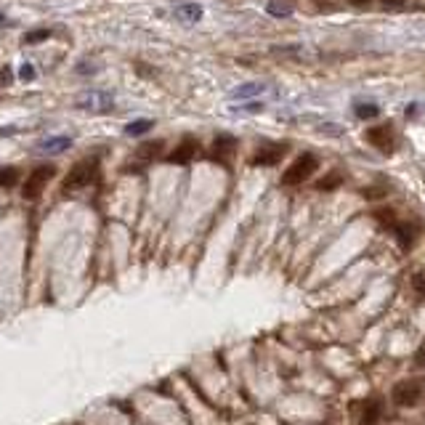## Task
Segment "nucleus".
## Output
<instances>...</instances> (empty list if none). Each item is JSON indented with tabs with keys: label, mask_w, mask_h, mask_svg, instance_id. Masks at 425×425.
I'll return each instance as SVG.
<instances>
[{
	"label": "nucleus",
	"mask_w": 425,
	"mask_h": 425,
	"mask_svg": "<svg viewBox=\"0 0 425 425\" xmlns=\"http://www.w3.org/2000/svg\"><path fill=\"white\" fill-rule=\"evenodd\" d=\"M317 168H319V160L314 157V154H301L292 165H290L287 170H285V176H282V184L285 187H298V184H303V181H308L314 173H317Z\"/></svg>",
	"instance_id": "obj_2"
},
{
	"label": "nucleus",
	"mask_w": 425,
	"mask_h": 425,
	"mask_svg": "<svg viewBox=\"0 0 425 425\" xmlns=\"http://www.w3.org/2000/svg\"><path fill=\"white\" fill-rule=\"evenodd\" d=\"M53 176H56V168H53V165H40V168H35L32 173L27 176L24 189H21L24 200H37V197L43 194V189L48 187V181H51Z\"/></svg>",
	"instance_id": "obj_3"
},
{
	"label": "nucleus",
	"mask_w": 425,
	"mask_h": 425,
	"mask_svg": "<svg viewBox=\"0 0 425 425\" xmlns=\"http://www.w3.org/2000/svg\"><path fill=\"white\" fill-rule=\"evenodd\" d=\"M162 152V141H147L144 147H138V160H154L157 154Z\"/></svg>",
	"instance_id": "obj_13"
},
{
	"label": "nucleus",
	"mask_w": 425,
	"mask_h": 425,
	"mask_svg": "<svg viewBox=\"0 0 425 425\" xmlns=\"http://www.w3.org/2000/svg\"><path fill=\"white\" fill-rule=\"evenodd\" d=\"M11 83V72H0V85Z\"/></svg>",
	"instance_id": "obj_24"
},
{
	"label": "nucleus",
	"mask_w": 425,
	"mask_h": 425,
	"mask_svg": "<svg viewBox=\"0 0 425 425\" xmlns=\"http://www.w3.org/2000/svg\"><path fill=\"white\" fill-rule=\"evenodd\" d=\"M357 409L361 412L359 417V425H375L377 423V417H380V404L377 402H364V404H357Z\"/></svg>",
	"instance_id": "obj_11"
},
{
	"label": "nucleus",
	"mask_w": 425,
	"mask_h": 425,
	"mask_svg": "<svg viewBox=\"0 0 425 425\" xmlns=\"http://www.w3.org/2000/svg\"><path fill=\"white\" fill-rule=\"evenodd\" d=\"M383 6H388V8H402L404 0H383Z\"/></svg>",
	"instance_id": "obj_23"
},
{
	"label": "nucleus",
	"mask_w": 425,
	"mask_h": 425,
	"mask_svg": "<svg viewBox=\"0 0 425 425\" xmlns=\"http://www.w3.org/2000/svg\"><path fill=\"white\" fill-rule=\"evenodd\" d=\"M197 154H200V144H197L194 138H184V141L168 154V162H173V165H187V162H191Z\"/></svg>",
	"instance_id": "obj_5"
},
{
	"label": "nucleus",
	"mask_w": 425,
	"mask_h": 425,
	"mask_svg": "<svg viewBox=\"0 0 425 425\" xmlns=\"http://www.w3.org/2000/svg\"><path fill=\"white\" fill-rule=\"evenodd\" d=\"M176 11H178V17L187 19V21H197V19L202 17V8L194 6V3H176Z\"/></svg>",
	"instance_id": "obj_12"
},
{
	"label": "nucleus",
	"mask_w": 425,
	"mask_h": 425,
	"mask_svg": "<svg viewBox=\"0 0 425 425\" xmlns=\"http://www.w3.org/2000/svg\"><path fill=\"white\" fill-rule=\"evenodd\" d=\"M393 234L399 239L402 250H412V245H415V239H417V226H415V223H396V226H393Z\"/></svg>",
	"instance_id": "obj_10"
},
{
	"label": "nucleus",
	"mask_w": 425,
	"mask_h": 425,
	"mask_svg": "<svg viewBox=\"0 0 425 425\" xmlns=\"http://www.w3.org/2000/svg\"><path fill=\"white\" fill-rule=\"evenodd\" d=\"M46 37H51L48 30H37V32H30L24 37V43H37V40H46Z\"/></svg>",
	"instance_id": "obj_19"
},
{
	"label": "nucleus",
	"mask_w": 425,
	"mask_h": 425,
	"mask_svg": "<svg viewBox=\"0 0 425 425\" xmlns=\"http://www.w3.org/2000/svg\"><path fill=\"white\" fill-rule=\"evenodd\" d=\"M348 3H354V6H367L370 0H348Z\"/></svg>",
	"instance_id": "obj_25"
},
{
	"label": "nucleus",
	"mask_w": 425,
	"mask_h": 425,
	"mask_svg": "<svg viewBox=\"0 0 425 425\" xmlns=\"http://www.w3.org/2000/svg\"><path fill=\"white\" fill-rule=\"evenodd\" d=\"M377 104H357V115L361 120H372V117H377Z\"/></svg>",
	"instance_id": "obj_18"
},
{
	"label": "nucleus",
	"mask_w": 425,
	"mask_h": 425,
	"mask_svg": "<svg viewBox=\"0 0 425 425\" xmlns=\"http://www.w3.org/2000/svg\"><path fill=\"white\" fill-rule=\"evenodd\" d=\"M415 361H417V367H425V343L420 346V351H417V359H415Z\"/></svg>",
	"instance_id": "obj_22"
},
{
	"label": "nucleus",
	"mask_w": 425,
	"mask_h": 425,
	"mask_svg": "<svg viewBox=\"0 0 425 425\" xmlns=\"http://www.w3.org/2000/svg\"><path fill=\"white\" fill-rule=\"evenodd\" d=\"M269 11L274 17H287L290 14V8H282V3H269Z\"/></svg>",
	"instance_id": "obj_21"
},
{
	"label": "nucleus",
	"mask_w": 425,
	"mask_h": 425,
	"mask_svg": "<svg viewBox=\"0 0 425 425\" xmlns=\"http://www.w3.org/2000/svg\"><path fill=\"white\" fill-rule=\"evenodd\" d=\"M367 141L372 144L375 149H380L383 154H391L393 152V133H391V128L388 125H380V128H370L367 131Z\"/></svg>",
	"instance_id": "obj_6"
},
{
	"label": "nucleus",
	"mask_w": 425,
	"mask_h": 425,
	"mask_svg": "<svg viewBox=\"0 0 425 425\" xmlns=\"http://www.w3.org/2000/svg\"><path fill=\"white\" fill-rule=\"evenodd\" d=\"M19 181L17 168H0V187H14Z\"/></svg>",
	"instance_id": "obj_16"
},
{
	"label": "nucleus",
	"mask_w": 425,
	"mask_h": 425,
	"mask_svg": "<svg viewBox=\"0 0 425 425\" xmlns=\"http://www.w3.org/2000/svg\"><path fill=\"white\" fill-rule=\"evenodd\" d=\"M287 152V147L285 144H266V147H261L253 157V165H276L282 157Z\"/></svg>",
	"instance_id": "obj_7"
},
{
	"label": "nucleus",
	"mask_w": 425,
	"mask_h": 425,
	"mask_svg": "<svg viewBox=\"0 0 425 425\" xmlns=\"http://www.w3.org/2000/svg\"><path fill=\"white\" fill-rule=\"evenodd\" d=\"M420 386L415 380H404V383H396L393 386V402L399 407H415L420 402Z\"/></svg>",
	"instance_id": "obj_4"
},
{
	"label": "nucleus",
	"mask_w": 425,
	"mask_h": 425,
	"mask_svg": "<svg viewBox=\"0 0 425 425\" xmlns=\"http://www.w3.org/2000/svg\"><path fill=\"white\" fill-rule=\"evenodd\" d=\"M69 147H72V138L69 136H48V138H40L35 144V149L43 154H62L67 152Z\"/></svg>",
	"instance_id": "obj_9"
},
{
	"label": "nucleus",
	"mask_w": 425,
	"mask_h": 425,
	"mask_svg": "<svg viewBox=\"0 0 425 425\" xmlns=\"http://www.w3.org/2000/svg\"><path fill=\"white\" fill-rule=\"evenodd\" d=\"M237 152V138L234 136H218L213 141V160H218V162H229L232 160V154Z\"/></svg>",
	"instance_id": "obj_8"
},
{
	"label": "nucleus",
	"mask_w": 425,
	"mask_h": 425,
	"mask_svg": "<svg viewBox=\"0 0 425 425\" xmlns=\"http://www.w3.org/2000/svg\"><path fill=\"white\" fill-rule=\"evenodd\" d=\"M21 80H35V67L32 64H21V72H19Z\"/></svg>",
	"instance_id": "obj_20"
},
{
	"label": "nucleus",
	"mask_w": 425,
	"mask_h": 425,
	"mask_svg": "<svg viewBox=\"0 0 425 425\" xmlns=\"http://www.w3.org/2000/svg\"><path fill=\"white\" fill-rule=\"evenodd\" d=\"M340 181H343V178H340L338 173H330L327 178H322V181L317 184V189H319V191H330V189H338Z\"/></svg>",
	"instance_id": "obj_17"
},
{
	"label": "nucleus",
	"mask_w": 425,
	"mask_h": 425,
	"mask_svg": "<svg viewBox=\"0 0 425 425\" xmlns=\"http://www.w3.org/2000/svg\"><path fill=\"white\" fill-rule=\"evenodd\" d=\"M96 176H99V162L96 160H80L75 168L69 170V176L64 178V191H77V189H85L91 187L93 181H96Z\"/></svg>",
	"instance_id": "obj_1"
},
{
	"label": "nucleus",
	"mask_w": 425,
	"mask_h": 425,
	"mask_svg": "<svg viewBox=\"0 0 425 425\" xmlns=\"http://www.w3.org/2000/svg\"><path fill=\"white\" fill-rule=\"evenodd\" d=\"M152 131V120H136V122H128L125 125V133L128 136H144Z\"/></svg>",
	"instance_id": "obj_14"
},
{
	"label": "nucleus",
	"mask_w": 425,
	"mask_h": 425,
	"mask_svg": "<svg viewBox=\"0 0 425 425\" xmlns=\"http://www.w3.org/2000/svg\"><path fill=\"white\" fill-rule=\"evenodd\" d=\"M263 91V85L261 83H247V85H239L237 91L232 93V99H250V96H258Z\"/></svg>",
	"instance_id": "obj_15"
}]
</instances>
